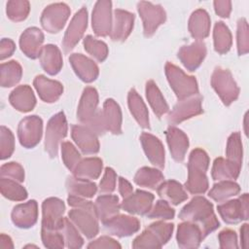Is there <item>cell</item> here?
<instances>
[{
    "instance_id": "bcb514c9",
    "label": "cell",
    "mask_w": 249,
    "mask_h": 249,
    "mask_svg": "<svg viewBox=\"0 0 249 249\" xmlns=\"http://www.w3.org/2000/svg\"><path fill=\"white\" fill-rule=\"evenodd\" d=\"M85 51L98 62H103L109 53V49L106 43L95 39L91 35H87L83 40Z\"/></svg>"
},
{
    "instance_id": "7dc6e473",
    "label": "cell",
    "mask_w": 249,
    "mask_h": 249,
    "mask_svg": "<svg viewBox=\"0 0 249 249\" xmlns=\"http://www.w3.org/2000/svg\"><path fill=\"white\" fill-rule=\"evenodd\" d=\"M226 157L229 160L233 161L237 165H242L243 160V149L241 135L238 131L232 132L227 141L226 146Z\"/></svg>"
},
{
    "instance_id": "e0dca14e",
    "label": "cell",
    "mask_w": 249,
    "mask_h": 249,
    "mask_svg": "<svg viewBox=\"0 0 249 249\" xmlns=\"http://www.w3.org/2000/svg\"><path fill=\"white\" fill-rule=\"evenodd\" d=\"M65 204L58 197H48L42 202V228L58 230L63 220Z\"/></svg>"
},
{
    "instance_id": "e575fe53",
    "label": "cell",
    "mask_w": 249,
    "mask_h": 249,
    "mask_svg": "<svg viewBox=\"0 0 249 249\" xmlns=\"http://www.w3.org/2000/svg\"><path fill=\"white\" fill-rule=\"evenodd\" d=\"M127 105L130 111V114L136 121V123L144 129L150 128V121H149V112L144 103L142 97L138 94V92L131 89L127 94Z\"/></svg>"
},
{
    "instance_id": "9c48e42d",
    "label": "cell",
    "mask_w": 249,
    "mask_h": 249,
    "mask_svg": "<svg viewBox=\"0 0 249 249\" xmlns=\"http://www.w3.org/2000/svg\"><path fill=\"white\" fill-rule=\"evenodd\" d=\"M248 201V194H243L238 198L223 201L217 206V210L225 223L238 224L249 218Z\"/></svg>"
},
{
    "instance_id": "db71d44e",
    "label": "cell",
    "mask_w": 249,
    "mask_h": 249,
    "mask_svg": "<svg viewBox=\"0 0 249 249\" xmlns=\"http://www.w3.org/2000/svg\"><path fill=\"white\" fill-rule=\"evenodd\" d=\"M41 238L46 248L61 249L65 246L63 236L58 230L41 229Z\"/></svg>"
},
{
    "instance_id": "f5cc1de1",
    "label": "cell",
    "mask_w": 249,
    "mask_h": 249,
    "mask_svg": "<svg viewBox=\"0 0 249 249\" xmlns=\"http://www.w3.org/2000/svg\"><path fill=\"white\" fill-rule=\"evenodd\" d=\"M236 45L239 55H244L249 52V29L246 18H241L237 21Z\"/></svg>"
},
{
    "instance_id": "5bb4252c",
    "label": "cell",
    "mask_w": 249,
    "mask_h": 249,
    "mask_svg": "<svg viewBox=\"0 0 249 249\" xmlns=\"http://www.w3.org/2000/svg\"><path fill=\"white\" fill-rule=\"evenodd\" d=\"M112 20V2L109 0L95 2L91 14V27L94 34L98 37L110 35Z\"/></svg>"
},
{
    "instance_id": "7a4b0ae2",
    "label": "cell",
    "mask_w": 249,
    "mask_h": 249,
    "mask_svg": "<svg viewBox=\"0 0 249 249\" xmlns=\"http://www.w3.org/2000/svg\"><path fill=\"white\" fill-rule=\"evenodd\" d=\"M209 163V156L201 148H196L191 152L188 160V179L184 185L190 194L202 195L208 190L206 172Z\"/></svg>"
},
{
    "instance_id": "8992f818",
    "label": "cell",
    "mask_w": 249,
    "mask_h": 249,
    "mask_svg": "<svg viewBox=\"0 0 249 249\" xmlns=\"http://www.w3.org/2000/svg\"><path fill=\"white\" fill-rule=\"evenodd\" d=\"M68 125L63 112L56 113L49 120L46 127L44 148L51 158L57 157L58 148L66 137Z\"/></svg>"
},
{
    "instance_id": "484cf974",
    "label": "cell",
    "mask_w": 249,
    "mask_h": 249,
    "mask_svg": "<svg viewBox=\"0 0 249 249\" xmlns=\"http://www.w3.org/2000/svg\"><path fill=\"white\" fill-rule=\"evenodd\" d=\"M69 62L77 77L85 83H92L99 75L97 64L88 56L82 53H72L69 56Z\"/></svg>"
},
{
    "instance_id": "f6af8a7d",
    "label": "cell",
    "mask_w": 249,
    "mask_h": 249,
    "mask_svg": "<svg viewBox=\"0 0 249 249\" xmlns=\"http://www.w3.org/2000/svg\"><path fill=\"white\" fill-rule=\"evenodd\" d=\"M0 191L4 197L13 201H22L28 196L27 191L20 183L5 177L0 179Z\"/></svg>"
},
{
    "instance_id": "d590c367",
    "label": "cell",
    "mask_w": 249,
    "mask_h": 249,
    "mask_svg": "<svg viewBox=\"0 0 249 249\" xmlns=\"http://www.w3.org/2000/svg\"><path fill=\"white\" fill-rule=\"evenodd\" d=\"M103 161L101 159L92 157L82 159L76 167L73 169L72 174L74 177L84 180H95L102 172Z\"/></svg>"
},
{
    "instance_id": "816d5d0a",
    "label": "cell",
    "mask_w": 249,
    "mask_h": 249,
    "mask_svg": "<svg viewBox=\"0 0 249 249\" xmlns=\"http://www.w3.org/2000/svg\"><path fill=\"white\" fill-rule=\"evenodd\" d=\"M15 150V136L11 129L5 125L0 127V159H9Z\"/></svg>"
},
{
    "instance_id": "603a6c76",
    "label": "cell",
    "mask_w": 249,
    "mask_h": 249,
    "mask_svg": "<svg viewBox=\"0 0 249 249\" xmlns=\"http://www.w3.org/2000/svg\"><path fill=\"white\" fill-rule=\"evenodd\" d=\"M139 140L149 161L157 168L162 169L164 167L165 153L161 141L149 132H142Z\"/></svg>"
},
{
    "instance_id": "d4e9b609",
    "label": "cell",
    "mask_w": 249,
    "mask_h": 249,
    "mask_svg": "<svg viewBox=\"0 0 249 249\" xmlns=\"http://www.w3.org/2000/svg\"><path fill=\"white\" fill-rule=\"evenodd\" d=\"M165 136L171 157L175 161L182 162L190 145L187 134L174 125H169L165 130Z\"/></svg>"
},
{
    "instance_id": "2e32d148",
    "label": "cell",
    "mask_w": 249,
    "mask_h": 249,
    "mask_svg": "<svg viewBox=\"0 0 249 249\" xmlns=\"http://www.w3.org/2000/svg\"><path fill=\"white\" fill-rule=\"evenodd\" d=\"M102 225L110 234L118 237L130 236L140 229V222L136 217L120 213L103 222Z\"/></svg>"
},
{
    "instance_id": "8d00e7d4",
    "label": "cell",
    "mask_w": 249,
    "mask_h": 249,
    "mask_svg": "<svg viewBox=\"0 0 249 249\" xmlns=\"http://www.w3.org/2000/svg\"><path fill=\"white\" fill-rule=\"evenodd\" d=\"M241 166L237 165L233 161L229 160L224 158H217L214 160L211 176L215 181H224V180H232L237 179L240 173Z\"/></svg>"
},
{
    "instance_id": "44dd1931",
    "label": "cell",
    "mask_w": 249,
    "mask_h": 249,
    "mask_svg": "<svg viewBox=\"0 0 249 249\" xmlns=\"http://www.w3.org/2000/svg\"><path fill=\"white\" fill-rule=\"evenodd\" d=\"M155 196L153 194L136 190L130 196L124 198L121 202V208L131 215H146L153 205Z\"/></svg>"
},
{
    "instance_id": "4316f807",
    "label": "cell",
    "mask_w": 249,
    "mask_h": 249,
    "mask_svg": "<svg viewBox=\"0 0 249 249\" xmlns=\"http://www.w3.org/2000/svg\"><path fill=\"white\" fill-rule=\"evenodd\" d=\"M33 86L41 98L46 103H53L59 99L63 93V86L60 82L38 75L33 80Z\"/></svg>"
},
{
    "instance_id": "ffe728a7",
    "label": "cell",
    "mask_w": 249,
    "mask_h": 249,
    "mask_svg": "<svg viewBox=\"0 0 249 249\" xmlns=\"http://www.w3.org/2000/svg\"><path fill=\"white\" fill-rule=\"evenodd\" d=\"M134 15L123 9H116L113 13L110 38L115 42H124L130 35L134 25Z\"/></svg>"
},
{
    "instance_id": "4fadbf2b",
    "label": "cell",
    "mask_w": 249,
    "mask_h": 249,
    "mask_svg": "<svg viewBox=\"0 0 249 249\" xmlns=\"http://www.w3.org/2000/svg\"><path fill=\"white\" fill-rule=\"evenodd\" d=\"M88 27V10L86 7H82L73 16L62 40V49L64 53H70L79 41L82 39L86 29Z\"/></svg>"
},
{
    "instance_id": "d6a6232c",
    "label": "cell",
    "mask_w": 249,
    "mask_h": 249,
    "mask_svg": "<svg viewBox=\"0 0 249 249\" xmlns=\"http://www.w3.org/2000/svg\"><path fill=\"white\" fill-rule=\"evenodd\" d=\"M157 193L161 199L172 205H178L188 198L185 188L175 180L163 181L157 188Z\"/></svg>"
},
{
    "instance_id": "b9f144b4",
    "label": "cell",
    "mask_w": 249,
    "mask_h": 249,
    "mask_svg": "<svg viewBox=\"0 0 249 249\" xmlns=\"http://www.w3.org/2000/svg\"><path fill=\"white\" fill-rule=\"evenodd\" d=\"M22 77L21 65L17 60L3 62L0 65V85L2 88H11L18 84Z\"/></svg>"
},
{
    "instance_id": "e7e4bbea",
    "label": "cell",
    "mask_w": 249,
    "mask_h": 249,
    "mask_svg": "<svg viewBox=\"0 0 249 249\" xmlns=\"http://www.w3.org/2000/svg\"><path fill=\"white\" fill-rule=\"evenodd\" d=\"M0 248L2 249H13L14 244L11 237L5 233H1L0 235Z\"/></svg>"
},
{
    "instance_id": "c3c4849f",
    "label": "cell",
    "mask_w": 249,
    "mask_h": 249,
    "mask_svg": "<svg viewBox=\"0 0 249 249\" xmlns=\"http://www.w3.org/2000/svg\"><path fill=\"white\" fill-rule=\"evenodd\" d=\"M30 12V3L27 0H10L6 5L7 17L15 22L24 20Z\"/></svg>"
},
{
    "instance_id": "9f6ffc18",
    "label": "cell",
    "mask_w": 249,
    "mask_h": 249,
    "mask_svg": "<svg viewBox=\"0 0 249 249\" xmlns=\"http://www.w3.org/2000/svg\"><path fill=\"white\" fill-rule=\"evenodd\" d=\"M117 174L111 167H106L99 182L98 191L100 194H112L116 189Z\"/></svg>"
},
{
    "instance_id": "7402d4cb",
    "label": "cell",
    "mask_w": 249,
    "mask_h": 249,
    "mask_svg": "<svg viewBox=\"0 0 249 249\" xmlns=\"http://www.w3.org/2000/svg\"><path fill=\"white\" fill-rule=\"evenodd\" d=\"M44 33L38 27L26 28L19 37V48L29 58L36 59L40 56L44 43Z\"/></svg>"
},
{
    "instance_id": "ee69618b",
    "label": "cell",
    "mask_w": 249,
    "mask_h": 249,
    "mask_svg": "<svg viewBox=\"0 0 249 249\" xmlns=\"http://www.w3.org/2000/svg\"><path fill=\"white\" fill-rule=\"evenodd\" d=\"M58 231L62 234L65 246L67 248L79 249L84 245V238L82 237L81 232L68 217H63Z\"/></svg>"
},
{
    "instance_id": "8fae6325",
    "label": "cell",
    "mask_w": 249,
    "mask_h": 249,
    "mask_svg": "<svg viewBox=\"0 0 249 249\" xmlns=\"http://www.w3.org/2000/svg\"><path fill=\"white\" fill-rule=\"evenodd\" d=\"M43 121L39 116L32 115L23 118L18 125V138L20 145L26 149L34 148L41 141Z\"/></svg>"
},
{
    "instance_id": "7c38bea8",
    "label": "cell",
    "mask_w": 249,
    "mask_h": 249,
    "mask_svg": "<svg viewBox=\"0 0 249 249\" xmlns=\"http://www.w3.org/2000/svg\"><path fill=\"white\" fill-rule=\"evenodd\" d=\"M69 220L87 238L95 237L99 231L95 208H72L68 212Z\"/></svg>"
},
{
    "instance_id": "9a60e30c",
    "label": "cell",
    "mask_w": 249,
    "mask_h": 249,
    "mask_svg": "<svg viewBox=\"0 0 249 249\" xmlns=\"http://www.w3.org/2000/svg\"><path fill=\"white\" fill-rule=\"evenodd\" d=\"M98 92L93 87H86L83 90L77 109V119L85 125H89L99 115Z\"/></svg>"
},
{
    "instance_id": "7bdbcfd3",
    "label": "cell",
    "mask_w": 249,
    "mask_h": 249,
    "mask_svg": "<svg viewBox=\"0 0 249 249\" xmlns=\"http://www.w3.org/2000/svg\"><path fill=\"white\" fill-rule=\"evenodd\" d=\"M214 50L220 54L227 53L232 44V36L229 27L223 21H217L213 30Z\"/></svg>"
},
{
    "instance_id": "f1b7e54d",
    "label": "cell",
    "mask_w": 249,
    "mask_h": 249,
    "mask_svg": "<svg viewBox=\"0 0 249 249\" xmlns=\"http://www.w3.org/2000/svg\"><path fill=\"white\" fill-rule=\"evenodd\" d=\"M101 115L106 131L115 135L122 133V110L120 105L114 99L107 98L104 101Z\"/></svg>"
},
{
    "instance_id": "94428289",
    "label": "cell",
    "mask_w": 249,
    "mask_h": 249,
    "mask_svg": "<svg viewBox=\"0 0 249 249\" xmlns=\"http://www.w3.org/2000/svg\"><path fill=\"white\" fill-rule=\"evenodd\" d=\"M16 50L15 42L10 38H3L0 42V59L4 60L14 53Z\"/></svg>"
},
{
    "instance_id": "11a10c76",
    "label": "cell",
    "mask_w": 249,
    "mask_h": 249,
    "mask_svg": "<svg viewBox=\"0 0 249 249\" xmlns=\"http://www.w3.org/2000/svg\"><path fill=\"white\" fill-rule=\"evenodd\" d=\"M1 177L9 178L15 180L18 183H22L24 181V169L23 167L16 161H11L4 163L0 168Z\"/></svg>"
},
{
    "instance_id": "74e56055",
    "label": "cell",
    "mask_w": 249,
    "mask_h": 249,
    "mask_svg": "<svg viewBox=\"0 0 249 249\" xmlns=\"http://www.w3.org/2000/svg\"><path fill=\"white\" fill-rule=\"evenodd\" d=\"M145 93L146 98L151 108L153 109L154 114L158 118H160L169 112V106L165 98L163 97L161 91L160 90L157 84L153 80H150L146 83Z\"/></svg>"
},
{
    "instance_id": "5b68a950",
    "label": "cell",
    "mask_w": 249,
    "mask_h": 249,
    "mask_svg": "<svg viewBox=\"0 0 249 249\" xmlns=\"http://www.w3.org/2000/svg\"><path fill=\"white\" fill-rule=\"evenodd\" d=\"M211 86L226 106L233 103L239 95V88L229 69L216 67L211 75Z\"/></svg>"
},
{
    "instance_id": "60d3db41",
    "label": "cell",
    "mask_w": 249,
    "mask_h": 249,
    "mask_svg": "<svg viewBox=\"0 0 249 249\" xmlns=\"http://www.w3.org/2000/svg\"><path fill=\"white\" fill-rule=\"evenodd\" d=\"M240 193L239 185L232 180L218 181L208 192V196L216 202H223Z\"/></svg>"
},
{
    "instance_id": "91938a15",
    "label": "cell",
    "mask_w": 249,
    "mask_h": 249,
    "mask_svg": "<svg viewBox=\"0 0 249 249\" xmlns=\"http://www.w3.org/2000/svg\"><path fill=\"white\" fill-rule=\"evenodd\" d=\"M215 13L223 18H228L231 12V2L229 0H216L213 2Z\"/></svg>"
},
{
    "instance_id": "ac0fdd59",
    "label": "cell",
    "mask_w": 249,
    "mask_h": 249,
    "mask_svg": "<svg viewBox=\"0 0 249 249\" xmlns=\"http://www.w3.org/2000/svg\"><path fill=\"white\" fill-rule=\"evenodd\" d=\"M206 46L202 41H196L190 45L182 46L177 56L184 67L190 71H196L202 63L206 56Z\"/></svg>"
},
{
    "instance_id": "03108f58",
    "label": "cell",
    "mask_w": 249,
    "mask_h": 249,
    "mask_svg": "<svg viewBox=\"0 0 249 249\" xmlns=\"http://www.w3.org/2000/svg\"><path fill=\"white\" fill-rule=\"evenodd\" d=\"M30 247H35V248H37V246H35V245H26V246H24V248H30Z\"/></svg>"
},
{
    "instance_id": "cb8c5ba5",
    "label": "cell",
    "mask_w": 249,
    "mask_h": 249,
    "mask_svg": "<svg viewBox=\"0 0 249 249\" xmlns=\"http://www.w3.org/2000/svg\"><path fill=\"white\" fill-rule=\"evenodd\" d=\"M13 224L19 229L32 228L38 220L37 201L31 199L27 202L16 205L11 213Z\"/></svg>"
},
{
    "instance_id": "3957f363",
    "label": "cell",
    "mask_w": 249,
    "mask_h": 249,
    "mask_svg": "<svg viewBox=\"0 0 249 249\" xmlns=\"http://www.w3.org/2000/svg\"><path fill=\"white\" fill-rule=\"evenodd\" d=\"M174 225L162 220L152 223L132 241V248H161L172 236Z\"/></svg>"
},
{
    "instance_id": "f546056e",
    "label": "cell",
    "mask_w": 249,
    "mask_h": 249,
    "mask_svg": "<svg viewBox=\"0 0 249 249\" xmlns=\"http://www.w3.org/2000/svg\"><path fill=\"white\" fill-rule=\"evenodd\" d=\"M10 104L18 112L27 113L34 109L36 97L28 85H21L14 89L9 95Z\"/></svg>"
},
{
    "instance_id": "681fc988",
    "label": "cell",
    "mask_w": 249,
    "mask_h": 249,
    "mask_svg": "<svg viewBox=\"0 0 249 249\" xmlns=\"http://www.w3.org/2000/svg\"><path fill=\"white\" fill-rule=\"evenodd\" d=\"M149 219H159L162 221L172 220L175 216V210L164 199H159L152 205L149 212L145 215Z\"/></svg>"
},
{
    "instance_id": "83f0119b",
    "label": "cell",
    "mask_w": 249,
    "mask_h": 249,
    "mask_svg": "<svg viewBox=\"0 0 249 249\" xmlns=\"http://www.w3.org/2000/svg\"><path fill=\"white\" fill-rule=\"evenodd\" d=\"M177 244L182 249H195L203 240L198 225L191 222H183L178 225L176 233Z\"/></svg>"
},
{
    "instance_id": "30bf717a",
    "label": "cell",
    "mask_w": 249,
    "mask_h": 249,
    "mask_svg": "<svg viewBox=\"0 0 249 249\" xmlns=\"http://www.w3.org/2000/svg\"><path fill=\"white\" fill-rule=\"evenodd\" d=\"M203 113L202 97L199 94L179 100L167 115V122L175 125Z\"/></svg>"
},
{
    "instance_id": "d6986e66",
    "label": "cell",
    "mask_w": 249,
    "mask_h": 249,
    "mask_svg": "<svg viewBox=\"0 0 249 249\" xmlns=\"http://www.w3.org/2000/svg\"><path fill=\"white\" fill-rule=\"evenodd\" d=\"M71 137L84 155H95L99 152L100 145L97 135L87 125L73 124Z\"/></svg>"
},
{
    "instance_id": "6f0895ef",
    "label": "cell",
    "mask_w": 249,
    "mask_h": 249,
    "mask_svg": "<svg viewBox=\"0 0 249 249\" xmlns=\"http://www.w3.org/2000/svg\"><path fill=\"white\" fill-rule=\"evenodd\" d=\"M219 246L222 249H236L239 247L237 242V235L236 232L231 229H225L221 231L218 234Z\"/></svg>"
},
{
    "instance_id": "ba28073f",
    "label": "cell",
    "mask_w": 249,
    "mask_h": 249,
    "mask_svg": "<svg viewBox=\"0 0 249 249\" xmlns=\"http://www.w3.org/2000/svg\"><path fill=\"white\" fill-rule=\"evenodd\" d=\"M137 11L143 22L144 36L147 38L153 36L166 19V13L160 4L140 1L137 3Z\"/></svg>"
},
{
    "instance_id": "4dcf8cb0",
    "label": "cell",
    "mask_w": 249,
    "mask_h": 249,
    "mask_svg": "<svg viewBox=\"0 0 249 249\" xmlns=\"http://www.w3.org/2000/svg\"><path fill=\"white\" fill-rule=\"evenodd\" d=\"M210 27L211 19L204 9H197L192 13L188 21V30L194 39L201 41L208 37Z\"/></svg>"
},
{
    "instance_id": "277c9868",
    "label": "cell",
    "mask_w": 249,
    "mask_h": 249,
    "mask_svg": "<svg viewBox=\"0 0 249 249\" xmlns=\"http://www.w3.org/2000/svg\"><path fill=\"white\" fill-rule=\"evenodd\" d=\"M164 72L167 82L178 100L198 94V85L194 76L187 75L171 62H166Z\"/></svg>"
},
{
    "instance_id": "836d02e7",
    "label": "cell",
    "mask_w": 249,
    "mask_h": 249,
    "mask_svg": "<svg viewBox=\"0 0 249 249\" xmlns=\"http://www.w3.org/2000/svg\"><path fill=\"white\" fill-rule=\"evenodd\" d=\"M94 207L98 220L103 223L120 213L121 203L119 202V197L117 196L102 194L95 199Z\"/></svg>"
},
{
    "instance_id": "1f68e13d",
    "label": "cell",
    "mask_w": 249,
    "mask_h": 249,
    "mask_svg": "<svg viewBox=\"0 0 249 249\" xmlns=\"http://www.w3.org/2000/svg\"><path fill=\"white\" fill-rule=\"evenodd\" d=\"M39 60L43 70L51 76L59 73L63 66L61 52L57 46L53 44H48L43 47Z\"/></svg>"
},
{
    "instance_id": "ab89813d",
    "label": "cell",
    "mask_w": 249,
    "mask_h": 249,
    "mask_svg": "<svg viewBox=\"0 0 249 249\" xmlns=\"http://www.w3.org/2000/svg\"><path fill=\"white\" fill-rule=\"evenodd\" d=\"M65 186L69 195L84 198H91L97 192V186L94 182L74 176L67 177Z\"/></svg>"
},
{
    "instance_id": "680465c9",
    "label": "cell",
    "mask_w": 249,
    "mask_h": 249,
    "mask_svg": "<svg viewBox=\"0 0 249 249\" xmlns=\"http://www.w3.org/2000/svg\"><path fill=\"white\" fill-rule=\"evenodd\" d=\"M89 249H95V248H111V249H121L122 245L114 238L108 235L100 236L92 241H90L88 246Z\"/></svg>"
},
{
    "instance_id": "be15d7a7",
    "label": "cell",
    "mask_w": 249,
    "mask_h": 249,
    "mask_svg": "<svg viewBox=\"0 0 249 249\" xmlns=\"http://www.w3.org/2000/svg\"><path fill=\"white\" fill-rule=\"evenodd\" d=\"M248 232H249V225L245 223L240 228V246L242 248L248 247Z\"/></svg>"
},
{
    "instance_id": "52a82bcc",
    "label": "cell",
    "mask_w": 249,
    "mask_h": 249,
    "mask_svg": "<svg viewBox=\"0 0 249 249\" xmlns=\"http://www.w3.org/2000/svg\"><path fill=\"white\" fill-rule=\"evenodd\" d=\"M71 10L65 3L58 2L48 5L42 12L40 23L43 29L49 33H58L70 17Z\"/></svg>"
},
{
    "instance_id": "6125c7cd",
    "label": "cell",
    "mask_w": 249,
    "mask_h": 249,
    "mask_svg": "<svg viewBox=\"0 0 249 249\" xmlns=\"http://www.w3.org/2000/svg\"><path fill=\"white\" fill-rule=\"evenodd\" d=\"M118 190L123 199L127 197L134 192L132 185L124 177H119L118 179Z\"/></svg>"
},
{
    "instance_id": "f907efd6",
    "label": "cell",
    "mask_w": 249,
    "mask_h": 249,
    "mask_svg": "<svg viewBox=\"0 0 249 249\" xmlns=\"http://www.w3.org/2000/svg\"><path fill=\"white\" fill-rule=\"evenodd\" d=\"M61 150V159L68 170L71 172L76 167V165L79 163V161L82 160L81 155L77 148L69 141L62 142L60 145Z\"/></svg>"
},
{
    "instance_id": "f35d334b",
    "label": "cell",
    "mask_w": 249,
    "mask_h": 249,
    "mask_svg": "<svg viewBox=\"0 0 249 249\" xmlns=\"http://www.w3.org/2000/svg\"><path fill=\"white\" fill-rule=\"evenodd\" d=\"M133 181L140 187L157 190V188L164 181V176L159 168L143 166L136 171Z\"/></svg>"
},
{
    "instance_id": "6da1fadb",
    "label": "cell",
    "mask_w": 249,
    "mask_h": 249,
    "mask_svg": "<svg viewBox=\"0 0 249 249\" xmlns=\"http://www.w3.org/2000/svg\"><path fill=\"white\" fill-rule=\"evenodd\" d=\"M179 219L198 225L203 239L220 227L213 210V204L204 196H196L191 199L179 213Z\"/></svg>"
}]
</instances>
